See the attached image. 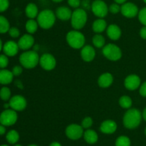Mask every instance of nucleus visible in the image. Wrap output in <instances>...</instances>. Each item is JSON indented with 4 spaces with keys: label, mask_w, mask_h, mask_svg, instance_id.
<instances>
[{
    "label": "nucleus",
    "mask_w": 146,
    "mask_h": 146,
    "mask_svg": "<svg viewBox=\"0 0 146 146\" xmlns=\"http://www.w3.org/2000/svg\"><path fill=\"white\" fill-rule=\"evenodd\" d=\"M14 146H22V145H20V144H15Z\"/></svg>",
    "instance_id": "nucleus-51"
},
{
    "label": "nucleus",
    "mask_w": 146,
    "mask_h": 146,
    "mask_svg": "<svg viewBox=\"0 0 146 146\" xmlns=\"http://www.w3.org/2000/svg\"><path fill=\"white\" fill-rule=\"evenodd\" d=\"M40 57L35 50H27L21 53L19 56L20 64L24 68L30 69L35 68L39 64Z\"/></svg>",
    "instance_id": "nucleus-2"
},
{
    "label": "nucleus",
    "mask_w": 146,
    "mask_h": 146,
    "mask_svg": "<svg viewBox=\"0 0 146 146\" xmlns=\"http://www.w3.org/2000/svg\"><path fill=\"white\" fill-rule=\"evenodd\" d=\"M0 146H9V145H1Z\"/></svg>",
    "instance_id": "nucleus-53"
},
{
    "label": "nucleus",
    "mask_w": 146,
    "mask_h": 146,
    "mask_svg": "<svg viewBox=\"0 0 146 146\" xmlns=\"http://www.w3.org/2000/svg\"><path fill=\"white\" fill-rule=\"evenodd\" d=\"M49 146H62V145H61V143H58V142L54 141V142H52V143L49 145Z\"/></svg>",
    "instance_id": "nucleus-45"
},
{
    "label": "nucleus",
    "mask_w": 146,
    "mask_h": 146,
    "mask_svg": "<svg viewBox=\"0 0 146 146\" xmlns=\"http://www.w3.org/2000/svg\"><path fill=\"white\" fill-rule=\"evenodd\" d=\"M91 9L93 14L98 18L106 17L108 13V7L103 0H94L91 3Z\"/></svg>",
    "instance_id": "nucleus-8"
},
{
    "label": "nucleus",
    "mask_w": 146,
    "mask_h": 146,
    "mask_svg": "<svg viewBox=\"0 0 146 146\" xmlns=\"http://www.w3.org/2000/svg\"><path fill=\"white\" fill-rule=\"evenodd\" d=\"M18 45L20 50L27 51L34 45V38L32 34H25L21 36L18 41Z\"/></svg>",
    "instance_id": "nucleus-14"
},
{
    "label": "nucleus",
    "mask_w": 146,
    "mask_h": 146,
    "mask_svg": "<svg viewBox=\"0 0 146 146\" xmlns=\"http://www.w3.org/2000/svg\"><path fill=\"white\" fill-rule=\"evenodd\" d=\"M38 24L36 20L32 19H29L28 21L26 22L25 24V29L27 30V33L30 34H33L37 31L38 28Z\"/></svg>",
    "instance_id": "nucleus-25"
},
{
    "label": "nucleus",
    "mask_w": 146,
    "mask_h": 146,
    "mask_svg": "<svg viewBox=\"0 0 146 146\" xmlns=\"http://www.w3.org/2000/svg\"><path fill=\"white\" fill-rule=\"evenodd\" d=\"M28 146H38V145H34V144H31Z\"/></svg>",
    "instance_id": "nucleus-52"
},
{
    "label": "nucleus",
    "mask_w": 146,
    "mask_h": 146,
    "mask_svg": "<svg viewBox=\"0 0 146 146\" xmlns=\"http://www.w3.org/2000/svg\"><path fill=\"white\" fill-rule=\"evenodd\" d=\"M116 123L112 120H106L102 122L100 125V131L104 134L111 135L115 133L117 130Z\"/></svg>",
    "instance_id": "nucleus-16"
},
{
    "label": "nucleus",
    "mask_w": 146,
    "mask_h": 146,
    "mask_svg": "<svg viewBox=\"0 0 146 146\" xmlns=\"http://www.w3.org/2000/svg\"><path fill=\"white\" fill-rule=\"evenodd\" d=\"M113 82V77L110 72H104L99 76L98 79V84L100 87L107 88L112 85Z\"/></svg>",
    "instance_id": "nucleus-20"
},
{
    "label": "nucleus",
    "mask_w": 146,
    "mask_h": 146,
    "mask_svg": "<svg viewBox=\"0 0 146 146\" xmlns=\"http://www.w3.org/2000/svg\"><path fill=\"white\" fill-rule=\"evenodd\" d=\"M14 74L12 72L7 69H0V84H9L13 81Z\"/></svg>",
    "instance_id": "nucleus-22"
},
{
    "label": "nucleus",
    "mask_w": 146,
    "mask_h": 146,
    "mask_svg": "<svg viewBox=\"0 0 146 146\" xmlns=\"http://www.w3.org/2000/svg\"><path fill=\"white\" fill-rule=\"evenodd\" d=\"M138 17L140 22L143 26H146V7L139 10Z\"/></svg>",
    "instance_id": "nucleus-33"
},
{
    "label": "nucleus",
    "mask_w": 146,
    "mask_h": 146,
    "mask_svg": "<svg viewBox=\"0 0 146 146\" xmlns=\"http://www.w3.org/2000/svg\"><path fill=\"white\" fill-rule=\"evenodd\" d=\"M142 113L136 108H130L127 110L123 117V124L124 127L129 130L135 129L141 125L142 121Z\"/></svg>",
    "instance_id": "nucleus-1"
},
{
    "label": "nucleus",
    "mask_w": 146,
    "mask_h": 146,
    "mask_svg": "<svg viewBox=\"0 0 146 146\" xmlns=\"http://www.w3.org/2000/svg\"><path fill=\"white\" fill-rule=\"evenodd\" d=\"M139 93L142 97H146V81L141 84L139 87Z\"/></svg>",
    "instance_id": "nucleus-40"
},
{
    "label": "nucleus",
    "mask_w": 146,
    "mask_h": 146,
    "mask_svg": "<svg viewBox=\"0 0 146 146\" xmlns=\"http://www.w3.org/2000/svg\"><path fill=\"white\" fill-rule=\"evenodd\" d=\"M108 11L111 13V14H116L118 13L121 12V6L120 4H117V3H113L111 5L108 7Z\"/></svg>",
    "instance_id": "nucleus-34"
},
{
    "label": "nucleus",
    "mask_w": 146,
    "mask_h": 146,
    "mask_svg": "<svg viewBox=\"0 0 146 146\" xmlns=\"http://www.w3.org/2000/svg\"><path fill=\"white\" fill-rule=\"evenodd\" d=\"M139 9L136 4L132 2H125L121 6V13L126 18L132 19L138 16Z\"/></svg>",
    "instance_id": "nucleus-12"
},
{
    "label": "nucleus",
    "mask_w": 146,
    "mask_h": 146,
    "mask_svg": "<svg viewBox=\"0 0 146 146\" xmlns=\"http://www.w3.org/2000/svg\"><path fill=\"white\" fill-rule=\"evenodd\" d=\"M93 123H94V121L91 117H85L81 121V125L82 126L83 128L87 130V129H90V127L93 125Z\"/></svg>",
    "instance_id": "nucleus-32"
},
{
    "label": "nucleus",
    "mask_w": 146,
    "mask_h": 146,
    "mask_svg": "<svg viewBox=\"0 0 146 146\" xmlns=\"http://www.w3.org/2000/svg\"><path fill=\"white\" fill-rule=\"evenodd\" d=\"M82 6L84 8V9H91V4H90L88 0H84V1H82Z\"/></svg>",
    "instance_id": "nucleus-42"
},
{
    "label": "nucleus",
    "mask_w": 146,
    "mask_h": 146,
    "mask_svg": "<svg viewBox=\"0 0 146 146\" xmlns=\"http://www.w3.org/2000/svg\"><path fill=\"white\" fill-rule=\"evenodd\" d=\"M52 1H54V2H56V3H59V2H61V1H64V0H52Z\"/></svg>",
    "instance_id": "nucleus-50"
},
{
    "label": "nucleus",
    "mask_w": 146,
    "mask_h": 146,
    "mask_svg": "<svg viewBox=\"0 0 146 146\" xmlns=\"http://www.w3.org/2000/svg\"><path fill=\"white\" fill-rule=\"evenodd\" d=\"M15 85L17 86V87H19V88H20V89L24 88V87H23L22 82H21L20 81V80H16V81H15Z\"/></svg>",
    "instance_id": "nucleus-44"
},
{
    "label": "nucleus",
    "mask_w": 146,
    "mask_h": 146,
    "mask_svg": "<svg viewBox=\"0 0 146 146\" xmlns=\"http://www.w3.org/2000/svg\"><path fill=\"white\" fill-rule=\"evenodd\" d=\"M81 57L84 62H92L96 57L95 49L91 45H84L81 49Z\"/></svg>",
    "instance_id": "nucleus-17"
},
{
    "label": "nucleus",
    "mask_w": 146,
    "mask_h": 146,
    "mask_svg": "<svg viewBox=\"0 0 146 146\" xmlns=\"http://www.w3.org/2000/svg\"><path fill=\"white\" fill-rule=\"evenodd\" d=\"M145 136H146V127H145Z\"/></svg>",
    "instance_id": "nucleus-54"
},
{
    "label": "nucleus",
    "mask_w": 146,
    "mask_h": 146,
    "mask_svg": "<svg viewBox=\"0 0 146 146\" xmlns=\"http://www.w3.org/2000/svg\"><path fill=\"white\" fill-rule=\"evenodd\" d=\"M71 24L74 29L80 30L84 28L88 20L86 11L83 8H78L74 10L71 17Z\"/></svg>",
    "instance_id": "nucleus-5"
},
{
    "label": "nucleus",
    "mask_w": 146,
    "mask_h": 146,
    "mask_svg": "<svg viewBox=\"0 0 146 146\" xmlns=\"http://www.w3.org/2000/svg\"><path fill=\"white\" fill-rule=\"evenodd\" d=\"M140 36L143 40H146V26H143L142 28L140 29Z\"/></svg>",
    "instance_id": "nucleus-41"
},
{
    "label": "nucleus",
    "mask_w": 146,
    "mask_h": 146,
    "mask_svg": "<svg viewBox=\"0 0 146 146\" xmlns=\"http://www.w3.org/2000/svg\"><path fill=\"white\" fill-rule=\"evenodd\" d=\"M4 107L5 109H9L10 107V106H9V103H5V104H4Z\"/></svg>",
    "instance_id": "nucleus-48"
},
{
    "label": "nucleus",
    "mask_w": 146,
    "mask_h": 146,
    "mask_svg": "<svg viewBox=\"0 0 146 146\" xmlns=\"http://www.w3.org/2000/svg\"><path fill=\"white\" fill-rule=\"evenodd\" d=\"M106 34L108 38L111 39L113 41H117L119 40L122 34V31L119 26L117 24H110L107 27L106 29Z\"/></svg>",
    "instance_id": "nucleus-18"
},
{
    "label": "nucleus",
    "mask_w": 146,
    "mask_h": 146,
    "mask_svg": "<svg viewBox=\"0 0 146 146\" xmlns=\"http://www.w3.org/2000/svg\"><path fill=\"white\" fill-rule=\"evenodd\" d=\"M143 1H144V2H145V4H146V0H143Z\"/></svg>",
    "instance_id": "nucleus-55"
},
{
    "label": "nucleus",
    "mask_w": 146,
    "mask_h": 146,
    "mask_svg": "<svg viewBox=\"0 0 146 146\" xmlns=\"http://www.w3.org/2000/svg\"><path fill=\"white\" fill-rule=\"evenodd\" d=\"M11 72H12L14 76H17V77H18V76L21 75V73H22L23 67L21 65L14 66V67L12 68V70H11Z\"/></svg>",
    "instance_id": "nucleus-38"
},
{
    "label": "nucleus",
    "mask_w": 146,
    "mask_h": 146,
    "mask_svg": "<svg viewBox=\"0 0 146 146\" xmlns=\"http://www.w3.org/2000/svg\"><path fill=\"white\" fill-rule=\"evenodd\" d=\"M72 12L73 11H71V9L68 8V7L61 6L56 9L55 14L56 18H58V19L61 21H68L71 19Z\"/></svg>",
    "instance_id": "nucleus-19"
},
{
    "label": "nucleus",
    "mask_w": 146,
    "mask_h": 146,
    "mask_svg": "<svg viewBox=\"0 0 146 146\" xmlns=\"http://www.w3.org/2000/svg\"><path fill=\"white\" fill-rule=\"evenodd\" d=\"M3 45H4V44H2V41H1V39H0V52H1V50H2Z\"/></svg>",
    "instance_id": "nucleus-49"
},
{
    "label": "nucleus",
    "mask_w": 146,
    "mask_h": 146,
    "mask_svg": "<svg viewBox=\"0 0 146 146\" xmlns=\"http://www.w3.org/2000/svg\"><path fill=\"white\" fill-rule=\"evenodd\" d=\"M114 1H115V3H117V4H121V5H122L123 4L126 2L127 0H114Z\"/></svg>",
    "instance_id": "nucleus-46"
},
{
    "label": "nucleus",
    "mask_w": 146,
    "mask_h": 146,
    "mask_svg": "<svg viewBox=\"0 0 146 146\" xmlns=\"http://www.w3.org/2000/svg\"><path fill=\"white\" fill-rule=\"evenodd\" d=\"M10 108L15 111H22L25 110L27 106V101L24 96L16 94L12 96L9 100Z\"/></svg>",
    "instance_id": "nucleus-11"
},
{
    "label": "nucleus",
    "mask_w": 146,
    "mask_h": 146,
    "mask_svg": "<svg viewBox=\"0 0 146 146\" xmlns=\"http://www.w3.org/2000/svg\"><path fill=\"white\" fill-rule=\"evenodd\" d=\"M9 29V21L5 17L0 15V34H5L8 32Z\"/></svg>",
    "instance_id": "nucleus-29"
},
{
    "label": "nucleus",
    "mask_w": 146,
    "mask_h": 146,
    "mask_svg": "<svg viewBox=\"0 0 146 146\" xmlns=\"http://www.w3.org/2000/svg\"><path fill=\"white\" fill-rule=\"evenodd\" d=\"M142 117H143V120L146 122V107L144 108L143 111Z\"/></svg>",
    "instance_id": "nucleus-47"
},
{
    "label": "nucleus",
    "mask_w": 146,
    "mask_h": 146,
    "mask_svg": "<svg viewBox=\"0 0 146 146\" xmlns=\"http://www.w3.org/2000/svg\"><path fill=\"white\" fill-rule=\"evenodd\" d=\"M141 84V78L137 74H130L125 77L124 80V86L125 88L131 91L137 90Z\"/></svg>",
    "instance_id": "nucleus-13"
},
{
    "label": "nucleus",
    "mask_w": 146,
    "mask_h": 146,
    "mask_svg": "<svg viewBox=\"0 0 146 146\" xmlns=\"http://www.w3.org/2000/svg\"><path fill=\"white\" fill-rule=\"evenodd\" d=\"M107 27H108L107 26V22L103 18L97 19H96L93 22L92 24L93 31L96 34H101V33H102L103 31L106 30Z\"/></svg>",
    "instance_id": "nucleus-21"
},
{
    "label": "nucleus",
    "mask_w": 146,
    "mask_h": 146,
    "mask_svg": "<svg viewBox=\"0 0 146 146\" xmlns=\"http://www.w3.org/2000/svg\"><path fill=\"white\" fill-rule=\"evenodd\" d=\"M66 40L68 45L76 50L81 49L86 42L85 36L79 30L73 29L68 31L66 36Z\"/></svg>",
    "instance_id": "nucleus-4"
},
{
    "label": "nucleus",
    "mask_w": 146,
    "mask_h": 146,
    "mask_svg": "<svg viewBox=\"0 0 146 146\" xmlns=\"http://www.w3.org/2000/svg\"><path fill=\"white\" fill-rule=\"evenodd\" d=\"M102 53L106 58L113 62L118 61L122 57V51L121 48L113 43L106 44L103 47Z\"/></svg>",
    "instance_id": "nucleus-6"
},
{
    "label": "nucleus",
    "mask_w": 146,
    "mask_h": 146,
    "mask_svg": "<svg viewBox=\"0 0 146 146\" xmlns=\"http://www.w3.org/2000/svg\"><path fill=\"white\" fill-rule=\"evenodd\" d=\"M6 139L9 144L15 145L19 140V134L15 130H11L7 133Z\"/></svg>",
    "instance_id": "nucleus-26"
},
{
    "label": "nucleus",
    "mask_w": 146,
    "mask_h": 146,
    "mask_svg": "<svg viewBox=\"0 0 146 146\" xmlns=\"http://www.w3.org/2000/svg\"><path fill=\"white\" fill-rule=\"evenodd\" d=\"M18 119V115L17 111L11 108L5 109L0 114V124L5 127L11 126L15 124Z\"/></svg>",
    "instance_id": "nucleus-7"
},
{
    "label": "nucleus",
    "mask_w": 146,
    "mask_h": 146,
    "mask_svg": "<svg viewBox=\"0 0 146 146\" xmlns=\"http://www.w3.org/2000/svg\"><path fill=\"white\" fill-rule=\"evenodd\" d=\"M38 9L36 4L34 3H29L27 5L25 8V14L26 16L28 17L29 19H34L36 18L38 14Z\"/></svg>",
    "instance_id": "nucleus-24"
},
{
    "label": "nucleus",
    "mask_w": 146,
    "mask_h": 146,
    "mask_svg": "<svg viewBox=\"0 0 146 146\" xmlns=\"http://www.w3.org/2000/svg\"><path fill=\"white\" fill-rule=\"evenodd\" d=\"M39 64L43 70L51 71L56 66V60L51 54L45 53L40 57Z\"/></svg>",
    "instance_id": "nucleus-10"
},
{
    "label": "nucleus",
    "mask_w": 146,
    "mask_h": 146,
    "mask_svg": "<svg viewBox=\"0 0 146 146\" xmlns=\"http://www.w3.org/2000/svg\"><path fill=\"white\" fill-rule=\"evenodd\" d=\"M118 103H119V105L121 106L123 109L128 110V109L131 108V107H132L133 100L129 96L123 95L119 98Z\"/></svg>",
    "instance_id": "nucleus-28"
},
{
    "label": "nucleus",
    "mask_w": 146,
    "mask_h": 146,
    "mask_svg": "<svg viewBox=\"0 0 146 146\" xmlns=\"http://www.w3.org/2000/svg\"><path fill=\"white\" fill-rule=\"evenodd\" d=\"M68 4L70 7L76 9L79 8L81 2V0H68Z\"/></svg>",
    "instance_id": "nucleus-39"
},
{
    "label": "nucleus",
    "mask_w": 146,
    "mask_h": 146,
    "mask_svg": "<svg viewBox=\"0 0 146 146\" xmlns=\"http://www.w3.org/2000/svg\"><path fill=\"white\" fill-rule=\"evenodd\" d=\"M5 133H6L5 126L0 124V135H2L5 134Z\"/></svg>",
    "instance_id": "nucleus-43"
},
{
    "label": "nucleus",
    "mask_w": 146,
    "mask_h": 146,
    "mask_svg": "<svg viewBox=\"0 0 146 146\" xmlns=\"http://www.w3.org/2000/svg\"><path fill=\"white\" fill-rule=\"evenodd\" d=\"M84 129L81 125L72 123L66 127L65 130L66 135L68 138L72 140H77L83 137Z\"/></svg>",
    "instance_id": "nucleus-9"
},
{
    "label": "nucleus",
    "mask_w": 146,
    "mask_h": 146,
    "mask_svg": "<svg viewBox=\"0 0 146 146\" xmlns=\"http://www.w3.org/2000/svg\"><path fill=\"white\" fill-rule=\"evenodd\" d=\"M9 34L12 38H18L20 36V31L17 27H10L9 30L8 31Z\"/></svg>",
    "instance_id": "nucleus-36"
},
{
    "label": "nucleus",
    "mask_w": 146,
    "mask_h": 146,
    "mask_svg": "<svg viewBox=\"0 0 146 146\" xmlns=\"http://www.w3.org/2000/svg\"><path fill=\"white\" fill-rule=\"evenodd\" d=\"M41 1H45V0H41Z\"/></svg>",
    "instance_id": "nucleus-56"
},
{
    "label": "nucleus",
    "mask_w": 146,
    "mask_h": 146,
    "mask_svg": "<svg viewBox=\"0 0 146 146\" xmlns=\"http://www.w3.org/2000/svg\"><path fill=\"white\" fill-rule=\"evenodd\" d=\"M9 64L8 56L6 54H0V69H5Z\"/></svg>",
    "instance_id": "nucleus-35"
},
{
    "label": "nucleus",
    "mask_w": 146,
    "mask_h": 146,
    "mask_svg": "<svg viewBox=\"0 0 146 146\" xmlns=\"http://www.w3.org/2000/svg\"><path fill=\"white\" fill-rule=\"evenodd\" d=\"M55 12L51 9H44L38 13L36 21L38 26L43 29H49L56 22Z\"/></svg>",
    "instance_id": "nucleus-3"
},
{
    "label": "nucleus",
    "mask_w": 146,
    "mask_h": 146,
    "mask_svg": "<svg viewBox=\"0 0 146 146\" xmlns=\"http://www.w3.org/2000/svg\"><path fill=\"white\" fill-rule=\"evenodd\" d=\"M11 96V90L9 87H2L0 90V98L1 99L4 101H8L10 100Z\"/></svg>",
    "instance_id": "nucleus-31"
},
{
    "label": "nucleus",
    "mask_w": 146,
    "mask_h": 146,
    "mask_svg": "<svg viewBox=\"0 0 146 146\" xmlns=\"http://www.w3.org/2000/svg\"><path fill=\"white\" fill-rule=\"evenodd\" d=\"M2 50L4 54L8 57H14L19 52V47L18 43L12 41V40H9V41L5 42V44H4Z\"/></svg>",
    "instance_id": "nucleus-15"
},
{
    "label": "nucleus",
    "mask_w": 146,
    "mask_h": 146,
    "mask_svg": "<svg viewBox=\"0 0 146 146\" xmlns=\"http://www.w3.org/2000/svg\"><path fill=\"white\" fill-rule=\"evenodd\" d=\"M92 42L96 48H102L106 45V39L102 34H96L92 38Z\"/></svg>",
    "instance_id": "nucleus-27"
},
{
    "label": "nucleus",
    "mask_w": 146,
    "mask_h": 146,
    "mask_svg": "<svg viewBox=\"0 0 146 146\" xmlns=\"http://www.w3.org/2000/svg\"><path fill=\"white\" fill-rule=\"evenodd\" d=\"M9 7V0H0V12H4Z\"/></svg>",
    "instance_id": "nucleus-37"
},
{
    "label": "nucleus",
    "mask_w": 146,
    "mask_h": 146,
    "mask_svg": "<svg viewBox=\"0 0 146 146\" xmlns=\"http://www.w3.org/2000/svg\"><path fill=\"white\" fill-rule=\"evenodd\" d=\"M84 139L88 144H95L98 140V135L95 130L92 129H87L84 133Z\"/></svg>",
    "instance_id": "nucleus-23"
},
{
    "label": "nucleus",
    "mask_w": 146,
    "mask_h": 146,
    "mask_svg": "<svg viewBox=\"0 0 146 146\" xmlns=\"http://www.w3.org/2000/svg\"><path fill=\"white\" fill-rule=\"evenodd\" d=\"M131 142L129 137L125 135H121L116 139L115 146H131Z\"/></svg>",
    "instance_id": "nucleus-30"
}]
</instances>
